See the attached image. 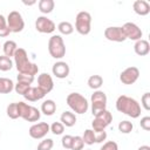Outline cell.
Returning <instances> with one entry per match:
<instances>
[{
    "label": "cell",
    "instance_id": "1",
    "mask_svg": "<svg viewBox=\"0 0 150 150\" xmlns=\"http://www.w3.org/2000/svg\"><path fill=\"white\" fill-rule=\"evenodd\" d=\"M13 57H14L13 62L15 64V68H16L18 73L28 74V75H32V76H35L39 73L38 64L32 62L28 59V54L23 48L18 47V49H16V52H15Z\"/></svg>",
    "mask_w": 150,
    "mask_h": 150
},
{
    "label": "cell",
    "instance_id": "2",
    "mask_svg": "<svg viewBox=\"0 0 150 150\" xmlns=\"http://www.w3.org/2000/svg\"><path fill=\"white\" fill-rule=\"evenodd\" d=\"M116 109L117 111L131 117V118H137L141 116V105L139 103L127 95H121L116 100Z\"/></svg>",
    "mask_w": 150,
    "mask_h": 150
},
{
    "label": "cell",
    "instance_id": "3",
    "mask_svg": "<svg viewBox=\"0 0 150 150\" xmlns=\"http://www.w3.org/2000/svg\"><path fill=\"white\" fill-rule=\"evenodd\" d=\"M66 102H67L68 107L73 110V112H75V114H80V115L84 114V112H87V110L89 108L88 100L80 93H70L67 96Z\"/></svg>",
    "mask_w": 150,
    "mask_h": 150
},
{
    "label": "cell",
    "instance_id": "4",
    "mask_svg": "<svg viewBox=\"0 0 150 150\" xmlns=\"http://www.w3.org/2000/svg\"><path fill=\"white\" fill-rule=\"evenodd\" d=\"M48 52L54 59H62L66 55V45L61 35H52L48 41Z\"/></svg>",
    "mask_w": 150,
    "mask_h": 150
},
{
    "label": "cell",
    "instance_id": "5",
    "mask_svg": "<svg viewBox=\"0 0 150 150\" xmlns=\"http://www.w3.org/2000/svg\"><path fill=\"white\" fill-rule=\"evenodd\" d=\"M75 29L81 35H88L91 30V15L89 12L81 11L75 18Z\"/></svg>",
    "mask_w": 150,
    "mask_h": 150
},
{
    "label": "cell",
    "instance_id": "6",
    "mask_svg": "<svg viewBox=\"0 0 150 150\" xmlns=\"http://www.w3.org/2000/svg\"><path fill=\"white\" fill-rule=\"evenodd\" d=\"M18 103V110H19V117L23 118L27 122H36L41 117V111L29 105L25 102H16Z\"/></svg>",
    "mask_w": 150,
    "mask_h": 150
},
{
    "label": "cell",
    "instance_id": "7",
    "mask_svg": "<svg viewBox=\"0 0 150 150\" xmlns=\"http://www.w3.org/2000/svg\"><path fill=\"white\" fill-rule=\"evenodd\" d=\"M111 121H112V115L109 110L105 109V110H103V111H101V112H98L97 115L94 116V120L91 122L93 130L95 132L103 131L111 123Z\"/></svg>",
    "mask_w": 150,
    "mask_h": 150
},
{
    "label": "cell",
    "instance_id": "8",
    "mask_svg": "<svg viewBox=\"0 0 150 150\" xmlns=\"http://www.w3.org/2000/svg\"><path fill=\"white\" fill-rule=\"evenodd\" d=\"M90 103H91V114L95 116L98 112L103 111L107 109V95L102 90H95L91 94L90 97Z\"/></svg>",
    "mask_w": 150,
    "mask_h": 150
},
{
    "label": "cell",
    "instance_id": "9",
    "mask_svg": "<svg viewBox=\"0 0 150 150\" xmlns=\"http://www.w3.org/2000/svg\"><path fill=\"white\" fill-rule=\"evenodd\" d=\"M6 21H7V26H8V29L11 33H20L25 28L23 18H22L21 13H19L18 11L9 12V14L6 18Z\"/></svg>",
    "mask_w": 150,
    "mask_h": 150
},
{
    "label": "cell",
    "instance_id": "10",
    "mask_svg": "<svg viewBox=\"0 0 150 150\" xmlns=\"http://www.w3.org/2000/svg\"><path fill=\"white\" fill-rule=\"evenodd\" d=\"M35 29L42 34H52L56 29V25L49 18L41 15L35 20Z\"/></svg>",
    "mask_w": 150,
    "mask_h": 150
},
{
    "label": "cell",
    "instance_id": "11",
    "mask_svg": "<svg viewBox=\"0 0 150 150\" xmlns=\"http://www.w3.org/2000/svg\"><path fill=\"white\" fill-rule=\"evenodd\" d=\"M49 131H50L49 124L47 122H40V123L33 124L29 128L28 134L34 139H41V138H45Z\"/></svg>",
    "mask_w": 150,
    "mask_h": 150
},
{
    "label": "cell",
    "instance_id": "12",
    "mask_svg": "<svg viewBox=\"0 0 150 150\" xmlns=\"http://www.w3.org/2000/svg\"><path fill=\"white\" fill-rule=\"evenodd\" d=\"M104 38L112 42H124L127 40L122 27L118 26H110L104 29Z\"/></svg>",
    "mask_w": 150,
    "mask_h": 150
},
{
    "label": "cell",
    "instance_id": "13",
    "mask_svg": "<svg viewBox=\"0 0 150 150\" xmlns=\"http://www.w3.org/2000/svg\"><path fill=\"white\" fill-rule=\"evenodd\" d=\"M139 77V69L137 67H128L120 74V81L123 84H134Z\"/></svg>",
    "mask_w": 150,
    "mask_h": 150
},
{
    "label": "cell",
    "instance_id": "14",
    "mask_svg": "<svg viewBox=\"0 0 150 150\" xmlns=\"http://www.w3.org/2000/svg\"><path fill=\"white\" fill-rule=\"evenodd\" d=\"M122 29H123V33L127 39H130L132 41H138L142 39L143 33H142L141 28L134 22H125L122 26Z\"/></svg>",
    "mask_w": 150,
    "mask_h": 150
},
{
    "label": "cell",
    "instance_id": "15",
    "mask_svg": "<svg viewBox=\"0 0 150 150\" xmlns=\"http://www.w3.org/2000/svg\"><path fill=\"white\" fill-rule=\"evenodd\" d=\"M38 87L43 90L46 94L50 93L54 88V81L53 77L48 74V73H41L38 76Z\"/></svg>",
    "mask_w": 150,
    "mask_h": 150
},
{
    "label": "cell",
    "instance_id": "16",
    "mask_svg": "<svg viewBox=\"0 0 150 150\" xmlns=\"http://www.w3.org/2000/svg\"><path fill=\"white\" fill-rule=\"evenodd\" d=\"M52 73L57 79H66V77H68V75L70 73V68H69V66H68L67 62H64V61H57V62H55L53 64Z\"/></svg>",
    "mask_w": 150,
    "mask_h": 150
},
{
    "label": "cell",
    "instance_id": "17",
    "mask_svg": "<svg viewBox=\"0 0 150 150\" xmlns=\"http://www.w3.org/2000/svg\"><path fill=\"white\" fill-rule=\"evenodd\" d=\"M45 96H46V93L43 90H41L39 87H32V86L23 95L25 100H27L29 102H36L39 100H42Z\"/></svg>",
    "mask_w": 150,
    "mask_h": 150
},
{
    "label": "cell",
    "instance_id": "18",
    "mask_svg": "<svg viewBox=\"0 0 150 150\" xmlns=\"http://www.w3.org/2000/svg\"><path fill=\"white\" fill-rule=\"evenodd\" d=\"M132 8H134V12L141 16H144V15H148L150 13V4L145 0H136L134 1L132 4Z\"/></svg>",
    "mask_w": 150,
    "mask_h": 150
},
{
    "label": "cell",
    "instance_id": "19",
    "mask_svg": "<svg viewBox=\"0 0 150 150\" xmlns=\"http://www.w3.org/2000/svg\"><path fill=\"white\" fill-rule=\"evenodd\" d=\"M134 50L137 55L139 56H145L149 54L150 52V45L146 40L144 39H141L138 41H135V45H134Z\"/></svg>",
    "mask_w": 150,
    "mask_h": 150
},
{
    "label": "cell",
    "instance_id": "20",
    "mask_svg": "<svg viewBox=\"0 0 150 150\" xmlns=\"http://www.w3.org/2000/svg\"><path fill=\"white\" fill-rule=\"evenodd\" d=\"M60 122L68 128H71L76 123V115L73 111H63L60 116Z\"/></svg>",
    "mask_w": 150,
    "mask_h": 150
},
{
    "label": "cell",
    "instance_id": "21",
    "mask_svg": "<svg viewBox=\"0 0 150 150\" xmlns=\"http://www.w3.org/2000/svg\"><path fill=\"white\" fill-rule=\"evenodd\" d=\"M56 111V103L53 100H46L41 104V112L46 116H52Z\"/></svg>",
    "mask_w": 150,
    "mask_h": 150
},
{
    "label": "cell",
    "instance_id": "22",
    "mask_svg": "<svg viewBox=\"0 0 150 150\" xmlns=\"http://www.w3.org/2000/svg\"><path fill=\"white\" fill-rule=\"evenodd\" d=\"M16 49H18V45H16V42L13 41V40H7V41L2 45V50H4V55H5V56H8V57L14 56Z\"/></svg>",
    "mask_w": 150,
    "mask_h": 150
},
{
    "label": "cell",
    "instance_id": "23",
    "mask_svg": "<svg viewBox=\"0 0 150 150\" xmlns=\"http://www.w3.org/2000/svg\"><path fill=\"white\" fill-rule=\"evenodd\" d=\"M14 90V82L7 77H0V94H9Z\"/></svg>",
    "mask_w": 150,
    "mask_h": 150
},
{
    "label": "cell",
    "instance_id": "24",
    "mask_svg": "<svg viewBox=\"0 0 150 150\" xmlns=\"http://www.w3.org/2000/svg\"><path fill=\"white\" fill-rule=\"evenodd\" d=\"M38 6H39V11L42 14H49L53 12L55 7V2L53 0H40Z\"/></svg>",
    "mask_w": 150,
    "mask_h": 150
},
{
    "label": "cell",
    "instance_id": "25",
    "mask_svg": "<svg viewBox=\"0 0 150 150\" xmlns=\"http://www.w3.org/2000/svg\"><path fill=\"white\" fill-rule=\"evenodd\" d=\"M103 84V77L101 75H91L88 79V86L89 88L94 90H98Z\"/></svg>",
    "mask_w": 150,
    "mask_h": 150
},
{
    "label": "cell",
    "instance_id": "26",
    "mask_svg": "<svg viewBox=\"0 0 150 150\" xmlns=\"http://www.w3.org/2000/svg\"><path fill=\"white\" fill-rule=\"evenodd\" d=\"M57 29L63 35H70L74 32V26L69 21H61L57 25Z\"/></svg>",
    "mask_w": 150,
    "mask_h": 150
},
{
    "label": "cell",
    "instance_id": "27",
    "mask_svg": "<svg viewBox=\"0 0 150 150\" xmlns=\"http://www.w3.org/2000/svg\"><path fill=\"white\" fill-rule=\"evenodd\" d=\"M13 60L8 56H5V55H0V70L1 71H8L13 68Z\"/></svg>",
    "mask_w": 150,
    "mask_h": 150
},
{
    "label": "cell",
    "instance_id": "28",
    "mask_svg": "<svg viewBox=\"0 0 150 150\" xmlns=\"http://www.w3.org/2000/svg\"><path fill=\"white\" fill-rule=\"evenodd\" d=\"M81 137H82L84 144H87V145H93L94 143H96L95 142L96 141L95 139V131L93 129H86Z\"/></svg>",
    "mask_w": 150,
    "mask_h": 150
},
{
    "label": "cell",
    "instance_id": "29",
    "mask_svg": "<svg viewBox=\"0 0 150 150\" xmlns=\"http://www.w3.org/2000/svg\"><path fill=\"white\" fill-rule=\"evenodd\" d=\"M6 114L9 118L12 120H16L19 118V110H18V103L16 102H13V103H9L7 105V109H6Z\"/></svg>",
    "mask_w": 150,
    "mask_h": 150
},
{
    "label": "cell",
    "instance_id": "30",
    "mask_svg": "<svg viewBox=\"0 0 150 150\" xmlns=\"http://www.w3.org/2000/svg\"><path fill=\"white\" fill-rule=\"evenodd\" d=\"M11 34L9 29H8V26H7V21H6V18L0 14V38H6Z\"/></svg>",
    "mask_w": 150,
    "mask_h": 150
},
{
    "label": "cell",
    "instance_id": "31",
    "mask_svg": "<svg viewBox=\"0 0 150 150\" xmlns=\"http://www.w3.org/2000/svg\"><path fill=\"white\" fill-rule=\"evenodd\" d=\"M134 129V124L130 121H122L118 123V131L122 134H130Z\"/></svg>",
    "mask_w": 150,
    "mask_h": 150
},
{
    "label": "cell",
    "instance_id": "32",
    "mask_svg": "<svg viewBox=\"0 0 150 150\" xmlns=\"http://www.w3.org/2000/svg\"><path fill=\"white\" fill-rule=\"evenodd\" d=\"M54 146V142L52 138H45L42 139L39 144H38V148L36 150H52Z\"/></svg>",
    "mask_w": 150,
    "mask_h": 150
},
{
    "label": "cell",
    "instance_id": "33",
    "mask_svg": "<svg viewBox=\"0 0 150 150\" xmlns=\"http://www.w3.org/2000/svg\"><path fill=\"white\" fill-rule=\"evenodd\" d=\"M30 88V84H28V83H23V82H16L15 84H14V90H15V93L16 94H19V95H25V93Z\"/></svg>",
    "mask_w": 150,
    "mask_h": 150
},
{
    "label": "cell",
    "instance_id": "34",
    "mask_svg": "<svg viewBox=\"0 0 150 150\" xmlns=\"http://www.w3.org/2000/svg\"><path fill=\"white\" fill-rule=\"evenodd\" d=\"M84 146V142L81 136H73V142H71V148L70 150H82Z\"/></svg>",
    "mask_w": 150,
    "mask_h": 150
},
{
    "label": "cell",
    "instance_id": "35",
    "mask_svg": "<svg viewBox=\"0 0 150 150\" xmlns=\"http://www.w3.org/2000/svg\"><path fill=\"white\" fill-rule=\"evenodd\" d=\"M50 128V131L54 134V135H62L63 131H64V125L61 123V122H54L52 125H49Z\"/></svg>",
    "mask_w": 150,
    "mask_h": 150
},
{
    "label": "cell",
    "instance_id": "36",
    "mask_svg": "<svg viewBox=\"0 0 150 150\" xmlns=\"http://www.w3.org/2000/svg\"><path fill=\"white\" fill-rule=\"evenodd\" d=\"M16 80L18 82H23V83H28V84H32L35 80V76H32V75H28V74H21L19 73L16 75Z\"/></svg>",
    "mask_w": 150,
    "mask_h": 150
},
{
    "label": "cell",
    "instance_id": "37",
    "mask_svg": "<svg viewBox=\"0 0 150 150\" xmlns=\"http://www.w3.org/2000/svg\"><path fill=\"white\" fill-rule=\"evenodd\" d=\"M141 104L145 110H150V93H144L141 98Z\"/></svg>",
    "mask_w": 150,
    "mask_h": 150
},
{
    "label": "cell",
    "instance_id": "38",
    "mask_svg": "<svg viewBox=\"0 0 150 150\" xmlns=\"http://www.w3.org/2000/svg\"><path fill=\"white\" fill-rule=\"evenodd\" d=\"M71 142H73V136L71 135H64L61 139V144L64 149H69L71 148Z\"/></svg>",
    "mask_w": 150,
    "mask_h": 150
},
{
    "label": "cell",
    "instance_id": "39",
    "mask_svg": "<svg viewBox=\"0 0 150 150\" xmlns=\"http://www.w3.org/2000/svg\"><path fill=\"white\" fill-rule=\"evenodd\" d=\"M100 150H118V145L114 141H108L101 146Z\"/></svg>",
    "mask_w": 150,
    "mask_h": 150
},
{
    "label": "cell",
    "instance_id": "40",
    "mask_svg": "<svg viewBox=\"0 0 150 150\" xmlns=\"http://www.w3.org/2000/svg\"><path fill=\"white\" fill-rule=\"evenodd\" d=\"M139 124H141V128H142L143 130L149 131V130H150V117H149V116H144V117H142Z\"/></svg>",
    "mask_w": 150,
    "mask_h": 150
},
{
    "label": "cell",
    "instance_id": "41",
    "mask_svg": "<svg viewBox=\"0 0 150 150\" xmlns=\"http://www.w3.org/2000/svg\"><path fill=\"white\" fill-rule=\"evenodd\" d=\"M95 142L96 143H102L103 141L107 139V131L103 130V131H100V132H95Z\"/></svg>",
    "mask_w": 150,
    "mask_h": 150
},
{
    "label": "cell",
    "instance_id": "42",
    "mask_svg": "<svg viewBox=\"0 0 150 150\" xmlns=\"http://www.w3.org/2000/svg\"><path fill=\"white\" fill-rule=\"evenodd\" d=\"M137 150H150V146H149V145H142V146H139Z\"/></svg>",
    "mask_w": 150,
    "mask_h": 150
},
{
    "label": "cell",
    "instance_id": "43",
    "mask_svg": "<svg viewBox=\"0 0 150 150\" xmlns=\"http://www.w3.org/2000/svg\"><path fill=\"white\" fill-rule=\"evenodd\" d=\"M35 2H36V1H29V2H28V1H23V4H25V5H28V6H30V5H34Z\"/></svg>",
    "mask_w": 150,
    "mask_h": 150
},
{
    "label": "cell",
    "instance_id": "44",
    "mask_svg": "<svg viewBox=\"0 0 150 150\" xmlns=\"http://www.w3.org/2000/svg\"><path fill=\"white\" fill-rule=\"evenodd\" d=\"M0 135H1V132H0Z\"/></svg>",
    "mask_w": 150,
    "mask_h": 150
},
{
    "label": "cell",
    "instance_id": "45",
    "mask_svg": "<svg viewBox=\"0 0 150 150\" xmlns=\"http://www.w3.org/2000/svg\"><path fill=\"white\" fill-rule=\"evenodd\" d=\"M88 150H90V149H88Z\"/></svg>",
    "mask_w": 150,
    "mask_h": 150
}]
</instances>
